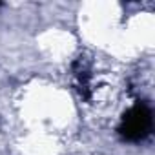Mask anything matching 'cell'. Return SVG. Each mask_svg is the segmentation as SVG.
I'll use <instances>...</instances> for the list:
<instances>
[{
    "label": "cell",
    "mask_w": 155,
    "mask_h": 155,
    "mask_svg": "<svg viewBox=\"0 0 155 155\" xmlns=\"http://www.w3.org/2000/svg\"><path fill=\"white\" fill-rule=\"evenodd\" d=\"M153 130V111L148 102L137 101L120 117L117 133L126 142H140L150 137Z\"/></svg>",
    "instance_id": "cell-1"
}]
</instances>
